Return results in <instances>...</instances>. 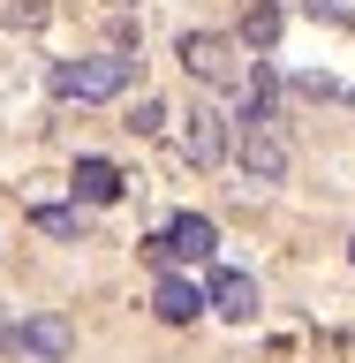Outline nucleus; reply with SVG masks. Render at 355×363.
I'll return each mask as SVG.
<instances>
[{"mask_svg": "<svg viewBox=\"0 0 355 363\" xmlns=\"http://www.w3.org/2000/svg\"><path fill=\"white\" fill-rule=\"evenodd\" d=\"M136 76V61L121 53H91V61H61L53 68V99H76V106H98V99H121Z\"/></svg>", "mask_w": 355, "mask_h": 363, "instance_id": "f257e3e1", "label": "nucleus"}, {"mask_svg": "<svg viewBox=\"0 0 355 363\" xmlns=\"http://www.w3.org/2000/svg\"><path fill=\"white\" fill-rule=\"evenodd\" d=\"M8 348H16L23 363H68L76 356V325H68L61 311H38V318H23L16 333H8Z\"/></svg>", "mask_w": 355, "mask_h": 363, "instance_id": "f03ea898", "label": "nucleus"}, {"mask_svg": "<svg viewBox=\"0 0 355 363\" xmlns=\"http://www.w3.org/2000/svg\"><path fill=\"white\" fill-rule=\"evenodd\" d=\"M152 250V265H212V250H220V227L204 220V212H181L174 227H167V235H159V242H144Z\"/></svg>", "mask_w": 355, "mask_h": 363, "instance_id": "7ed1b4c3", "label": "nucleus"}, {"mask_svg": "<svg viewBox=\"0 0 355 363\" xmlns=\"http://www.w3.org/2000/svg\"><path fill=\"white\" fill-rule=\"evenodd\" d=\"M181 68H189L197 84H235V76H242L235 38H220V30H189V38H181Z\"/></svg>", "mask_w": 355, "mask_h": 363, "instance_id": "20e7f679", "label": "nucleus"}, {"mask_svg": "<svg viewBox=\"0 0 355 363\" xmlns=\"http://www.w3.org/2000/svg\"><path fill=\"white\" fill-rule=\"evenodd\" d=\"M242 174L249 182H288V144L272 136V121H242Z\"/></svg>", "mask_w": 355, "mask_h": 363, "instance_id": "39448f33", "label": "nucleus"}, {"mask_svg": "<svg viewBox=\"0 0 355 363\" xmlns=\"http://www.w3.org/2000/svg\"><path fill=\"white\" fill-rule=\"evenodd\" d=\"M204 303H212L227 325H249V318H257V272H235V265H227V272H212Z\"/></svg>", "mask_w": 355, "mask_h": 363, "instance_id": "423d86ee", "label": "nucleus"}, {"mask_svg": "<svg viewBox=\"0 0 355 363\" xmlns=\"http://www.w3.org/2000/svg\"><path fill=\"white\" fill-rule=\"evenodd\" d=\"M181 152H189V167H220V159H227V121H220V106H197V113H189Z\"/></svg>", "mask_w": 355, "mask_h": 363, "instance_id": "0eeeda50", "label": "nucleus"}, {"mask_svg": "<svg viewBox=\"0 0 355 363\" xmlns=\"http://www.w3.org/2000/svg\"><path fill=\"white\" fill-rule=\"evenodd\" d=\"M152 311L167 318V325H189V318L204 311V295H197V280H181V272H167V280L152 288Z\"/></svg>", "mask_w": 355, "mask_h": 363, "instance_id": "6e6552de", "label": "nucleus"}, {"mask_svg": "<svg viewBox=\"0 0 355 363\" xmlns=\"http://www.w3.org/2000/svg\"><path fill=\"white\" fill-rule=\"evenodd\" d=\"M68 189H76L84 204H113V197H121V167H106V159H76Z\"/></svg>", "mask_w": 355, "mask_h": 363, "instance_id": "1a4fd4ad", "label": "nucleus"}, {"mask_svg": "<svg viewBox=\"0 0 355 363\" xmlns=\"http://www.w3.org/2000/svg\"><path fill=\"white\" fill-rule=\"evenodd\" d=\"M242 45H257V53L280 45V0H249L242 8Z\"/></svg>", "mask_w": 355, "mask_h": 363, "instance_id": "9d476101", "label": "nucleus"}, {"mask_svg": "<svg viewBox=\"0 0 355 363\" xmlns=\"http://www.w3.org/2000/svg\"><path fill=\"white\" fill-rule=\"evenodd\" d=\"M30 220H38L45 235H61V242H76V235H84V220H76V212H61V204H38Z\"/></svg>", "mask_w": 355, "mask_h": 363, "instance_id": "9b49d317", "label": "nucleus"}, {"mask_svg": "<svg viewBox=\"0 0 355 363\" xmlns=\"http://www.w3.org/2000/svg\"><path fill=\"white\" fill-rule=\"evenodd\" d=\"M159 121H167V106H159V99H136V121H129V129H136V136H152Z\"/></svg>", "mask_w": 355, "mask_h": 363, "instance_id": "f8f14e48", "label": "nucleus"}, {"mask_svg": "<svg viewBox=\"0 0 355 363\" xmlns=\"http://www.w3.org/2000/svg\"><path fill=\"white\" fill-rule=\"evenodd\" d=\"M8 333H16V325H8V311H0V348H8Z\"/></svg>", "mask_w": 355, "mask_h": 363, "instance_id": "ddd939ff", "label": "nucleus"}, {"mask_svg": "<svg viewBox=\"0 0 355 363\" xmlns=\"http://www.w3.org/2000/svg\"><path fill=\"white\" fill-rule=\"evenodd\" d=\"M348 257H355V242H348Z\"/></svg>", "mask_w": 355, "mask_h": 363, "instance_id": "4468645a", "label": "nucleus"}]
</instances>
